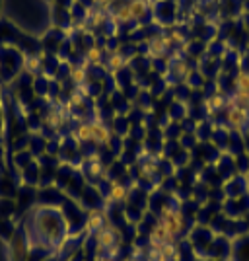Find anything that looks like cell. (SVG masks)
I'll use <instances>...</instances> for the list:
<instances>
[{
	"label": "cell",
	"instance_id": "obj_14",
	"mask_svg": "<svg viewBox=\"0 0 249 261\" xmlns=\"http://www.w3.org/2000/svg\"><path fill=\"white\" fill-rule=\"evenodd\" d=\"M109 65L113 66V68H121V66H123V61H121V57H117V55H115V57H111Z\"/></svg>",
	"mask_w": 249,
	"mask_h": 261
},
{
	"label": "cell",
	"instance_id": "obj_11",
	"mask_svg": "<svg viewBox=\"0 0 249 261\" xmlns=\"http://www.w3.org/2000/svg\"><path fill=\"white\" fill-rule=\"evenodd\" d=\"M236 88H238V92L249 94V74H245V72L238 74L236 76Z\"/></svg>",
	"mask_w": 249,
	"mask_h": 261
},
{
	"label": "cell",
	"instance_id": "obj_4",
	"mask_svg": "<svg viewBox=\"0 0 249 261\" xmlns=\"http://www.w3.org/2000/svg\"><path fill=\"white\" fill-rule=\"evenodd\" d=\"M105 224H107V220H105V215H103V213H90L86 218V232L96 234V232L103 228Z\"/></svg>",
	"mask_w": 249,
	"mask_h": 261
},
{
	"label": "cell",
	"instance_id": "obj_15",
	"mask_svg": "<svg viewBox=\"0 0 249 261\" xmlns=\"http://www.w3.org/2000/svg\"><path fill=\"white\" fill-rule=\"evenodd\" d=\"M96 261H117V259H113L111 255H101V257H98Z\"/></svg>",
	"mask_w": 249,
	"mask_h": 261
},
{
	"label": "cell",
	"instance_id": "obj_5",
	"mask_svg": "<svg viewBox=\"0 0 249 261\" xmlns=\"http://www.w3.org/2000/svg\"><path fill=\"white\" fill-rule=\"evenodd\" d=\"M92 130H94V142L98 144H107L111 139V130L99 121H92Z\"/></svg>",
	"mask_w": 249,
	"mask_h": 261
},
{
	"label": "cell",
	"instance_id": "obj_10",
	"mask_svg": "<svg viewBox=\"0 0 249 261\" xmlns=\"http://www.w3.org/2000/svg\"><path fill=\"white\" fill-rule=\"evenodd\" d=\"M115 18L119 20L121 23H127L132 20V14H130V8L129 4H123L121 8H117V12H115Z\"/></svg>",
	"mask_w": 249,
	"mask_h": 261
},
{
	"label": "cell",
	"instance_id": "obj_1",
	"mask_svg": "<svg viewBox=\"0 0 249 261\" xmlns=\"http://www.w3.org/2000/svg\"><path fill=\"white\" fill-rule=\"evenodd\" d=\"M94 240H96L98 251H101V253H111V255H113L121 244V234L117 228L105 224L103 228L98 230V232L94 234Z\"/></svg>",
	"mask_w": 249,
	"mask_h": 261
},
{
	"label": "cell",
	"instance_id": "obj_12",
	"mask_svg": "<svg viewBox=\"0 0 249 261\" xmlns=\"http://www.w3.org/2000/svg\"><path fill=\"white\" fill-rule=\"evenodd\" d=\"M86 59L90 63H99V59H101V49H99L98 45H94V47H90L86 51Z\"/></svg>",
	"mask_w": 249,
	"mask_h": 261
},
{
	"label": "cell",
	"instance_id": "obj_6",
	"mask_svg": "<svg viewBox=\"0 0 249 261\" xmlns=\"http://www.w3.org/2000/svg\"><path fill=\"white\" fill-rule=\"evenodd\" d=\"M127 195H129V189L123 184H119V181H113V184H111V187H109V199H111V201L121 203V201L127 199Z\"/></svg>",
	"mask_w": 249,
	"mask_h": 261
},
{
	"label": "cell",
	"instance_id": "obj_3",
	"mask_svg": "<svg viewBox=\"0 0 249 261\" xmlns=\"http://www.w3.org/2000/svg\"><path fill=\"white\" fill-rule=\"evenodd\" d=\"M150 246L152 250H160L165 244H175V236H172L168 230L162 226V222H158L154 228L150 230Z\"/></svg>",
	"mask_w": 249,
	"mask_h": 261
},
{
	"label": "cell",
	"instance_id": "obj_7",
	"mask_svg": "<svg viewBox=\"0 0 249 261\" xmlns=\"http://www.w3.org/2000/svg\"><path fill=\"white\" fill-rule=\"evenodd\" d=\"M127 4H129L132 18H142V16L148 12V4H146V0H129Z\"/></svg>",
	"mask_w": 249,
	"mask_h": 261
},
{
	"label": "cell",
	"instance_id": "obj_9",
	"mask_svg": "<svg viewBox=\"0 0 249 261\" xmlns=\"http://www.w3.org/2000/svg\"><path fill=\"white\" fill-rule=\"evenodd\" d=\"M78 139L82 141H94V130H92V123H82L78 125V130H76Z\"/></svg>",
	"mask_w": 249,
	"mask_h": 261
},
{
	"label": "cell",
	"instance_id": "obj_2",
	"mask_svg": "<svg viewBox=\"0 0 249 261\" xmlns=\"http://www.w3.org/2000/svg\"><path fill=\"white\" fill-rule=\"evenodd\" d=\"M158 222H162V226L172 236H179L181 232H183V228H185V218H183V215L179 213V211H175V208H165L162 215H160V220Z\"/></svg>",
	"mask_w": 249,
	"mask_h": 261
},
{
	"label": "cell",
	"instance_id": "obj_8",
	"mask_svg": "<svg viewBox=\"0 0 249 261\" xmlns=\"http://www.w3.org/2000/svg\"><path fill=\"white\" fill-rule=\"evenodd\" d=\"M228 119L234 125H241V121H245V111L238 106H232V108H228Z\"/></svg>",
	"mask_w": 249,
	"mask_h": 261
},
{
	"label": "cell",
	"instance_id": "obj_13",
	"mask_svg": "<svg viewBox=\"0 0 249 261\" xmlns=\"http://www.w3.org/2000/svg\"><path fill=\"white\" fill-rule=\"evenodd\" d=\"M70 78H72V82H74V84H82V82L86 80V72H84V68H80V66L72 68V72H70Z\"/></svg>",
	"mask_w": 249,
	"mask_h": 261
}]
</instances>
